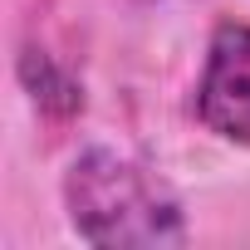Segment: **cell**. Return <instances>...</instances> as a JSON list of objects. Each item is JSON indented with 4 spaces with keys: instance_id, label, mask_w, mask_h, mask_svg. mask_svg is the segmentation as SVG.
Instances as JSON below:
<instances>
[{
    "instance_id": "3",
    "label": "cell",
    "mask_w": 250,
    "mask_h": 250,
    "mask_svg": "<svg viewBox=\"0 0 250 250\" xmlns=\"http://www.w3.org/2000/svg\"><path fill=\"white\" fill-rule=\"evenodd\" d=\"M20 74H25V88L35 93V103H40L44 113H74V108L83 103V93L49 64V54H35V49H30V54L20 59Z\"/></svg>"
},
{
    "instance_id": "2",
    "label": "cell",
    "mask_w": 250,
    "mask_h": 250,
    "mask_svg": "<svg viewBox=\"0 0 250 250\" xmlns=\"http://www.w3.org/2000/svg\"><path fill=\"white\" fill-rule=\"evenodd\" d=\"M196 113L226 143H250V25H221L196 83Z\"/></svg>"
},
{
    "instance_id": "1",
    "label": "cell",
    "mask_w": 250,
    "mask_h": 250,
    "mask_svg": "<svg viewBox=\"0 0 250 250\" xmlns=\"http://www.w3.org/2000/svg\"><path fill=\"white\" fill-rule=\"evenodd\" d=\"M64 206L88 245H172L182 240V211L172 191L133 157L93 147L64 177Z\"/></svg>"
}]
</instances>
